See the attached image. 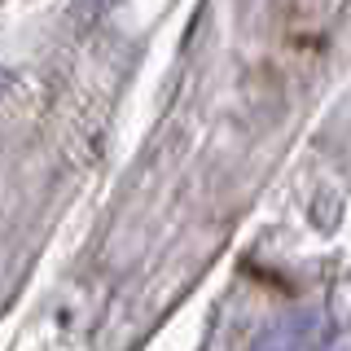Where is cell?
Segmentation results:
<instances>
[{
    "instance_id": "cell-1",
    "label": "cell",
    "mask_w": 351,
    "mask_h": 351,
    "mask_svg": "<svg viewBox=\"0 0 351 351\" xmlns=\"http://www.w3.org/2000/svg\"><path fill=\"white\" fill-rule=\"evenodd\" d=\"M321 343H325L321 321L316 316H299V321H290L277 334H268L255 351H321Z\"/></svg>"
}]
</instances>
